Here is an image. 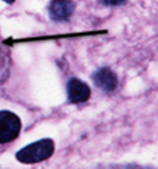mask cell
<instances>
[{
  "instance_id": "cell-1",
  "label": "cell",
  "mask_w": 158,
  "mask_h": 169,
  "mask_svg": "<svg viewBox=\"0 0 158 169\" xmlns=\"http://www.w3.org/2000/svg\"><path fill=\"white\" fill-rule=\"evenodd\" d=\"M53 152H54V143L50 138H44L41 141H36V143L20 149L16 157L20 163L33 164V163H39V161L50 158L53 155Z\"/></svg>"
},
{
  "instance_id": "cell-2",
  "label": "cell",
  "mask_w": 158,
  "mask_h": 169,
  "mask_svg": "<svg viewBox=\"0 0 158 169\" xmlns=\"http://www.w3.org/2000/svg\"><path fill=\"white\" fill-rule=\"evenodd\" d=\"M20 118L8 110H0V144L16 140L20 133Z\"/></svg>"
},
{
  "instance_id": "cell-3",
  "label": "cell",
  "mask_w": 158,
  "mask_h": 169,
  "mask_svg": "<svg viewBox=\"0 0 158 169\" xmlns=\"http://www.w3.org/2000/svg\"><path fill=\"white\" fill-rule=\"evenodd\" d=\"M67 95H68V101L73 104L85 102L90 98V87L85 82L73 78L67 84Z\"/></svg>"
},
{
  "instance_id": "cell-4",
  "label": "cell",
  "mask_w": 158,
  "mask_h": 169,
  "mask_svg": "<svg viewBox=\"0 0 158 169\" xmlns=\"http://www.w3.org/2000/svg\"><path fill=\"white\" fill-rule=\"evenodd\" d=\"M48 11H50V17L53 20L62 22V20L70 19V16L75 11V5L70 0H53Z\"/></svg>"
},
{
  "instance_id": "cell-5",
  "label": "cell",
  "mask_w": 158,
  "mask_h": 169,
  "mask_svg": "<svg viewBox=\"0 0 158 169\" xmlns=\"http://www.w3.org/2000/svg\"><path fill=\"white\" fill-rule=\"evenodd\" d=\"M93 81L104 92H113L116 89V85H118L116 75L110 68H99L98 72H95L93 73Z\"/></svg>"
},
{
  "instance_id": "cell-6",
  "label": "cell",
  "mask_w": 158,
  "mask_h": 169,
  "mask_svg": "<svg viewBox=\"0 0 158 169\" xmlns=\"http://www.w3.org/2000/svg\"><path fill=\"white\" fill-rule=\"evenodd\" d=\"M102 2H104L105 5H110V6H116V5H121V3H124L126 0H102Z\"/></svg>"
},
{
  "instance_id": "cell-7",
  "label": "cell",
  "mask_w": 158,
  "mask_h": 169,
  "mask_svg": "<svg viewBox=\"0 0 158 169\" xmlns=\"http://www.w3.org/2000/svg\"><path fill=\"white\" fill-rule=\"evenodd\" d=\"M3 2H6V3H13V2H16V0H3Z\"/></svg>"
}]
</instances>
